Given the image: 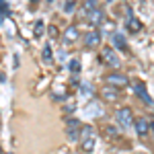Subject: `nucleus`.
<instances>
[{"label": "nucleus", "mask_w": 154, "mask_h": 154, "mask_svg": "<svg viewBox=\"0 0 154 154\" xmlns=\"http://www.w3.org/2000/svg\"><path fill=\"white\" fill-rule=\"evenodd\" d=\"M107 2H113V0H107Z\"/></svg>", "instance_id": "aec40b11"}, {"label": "nucleus", "mask_w": 154, "mask_h": 154, "mask_svg": "<svg viewBox=\"0 0 154 154\" xmlns=\"http://www.w3.org/2000/svg\"><path fill=\"white\" fill-rule=\"evenodd\" d=\"M74 6H76V0H66L64 2V12H72Z\"/></svg>", "instance_id": "2eb2a0df"}, {"label": "nucleus", "mask_w": 154, "mask_h": 154, "mask_svg": "<svg viewBox=\"0 0 154 154\" xmlns=\"http://www.w3.org/2000/svg\"><path fill=\"white\" fill-rule=\"evenodd\" d=\"M115 119H117V123L121 128H131L134 125V111H131V107H119L117 111H115Z\"/></svg>", "instance_id": "7ed1b4c3"}, {"label": "nucleus", "mask_w": 154, "mask_h": 154, "mask_svg": "<svg viewBox=\"0 0 154 154\" xmlns=\"http://www.w3.org/2000/svg\"><path fill=\"white\" fill-rule=\"evenodd\" d=\"M80 70V62L78 60H72L70 62V72H78Z\"/></svg>", "instance_id": "f3484780"}, {"label": "nucleus", "mask_w": 154, "mask_h": 154, "mask_svg": "<svg viewBox=\"0 0 154 154\" xmlns=\"http://www.w3.org/2000/svg\"><path fill=\"white\" fill-rule=\"evenodd\" d=\"M80 146H82L84 152H93L95 150V144H97V136L95 131H93V128L91 125H82V130H80Z\"/></svg>", "instance_id": "f03ea898"}, {"label": "nucleus", "mask_w": 154, "mask_h": 154, "mask_svg": "<svg viewBox=\"0 0 154 154\" xmlns=\"http://www.w3.org/2000/svg\"><path fill=\"white\" fill-rule=\"evenodd\" d=\"M134 130L138 136H146L148 131H150V123H148V119L146 117H136L134 119Z\"/></svg>", "instance_id": "1a4fd4ad"}, {"label": "nucleus", "mask_w": 154, "mask_h": 154, "mask_svg": "<svg viewBox=\"0 0 154 154\" xmlns=\"http://www.w3.org/2000/svg\"><path fill=\"white\" fill-rule=\"evenodd\" d=\"M111 41H113V48L119 49V51H128V39L121 35V33H113L111 35Z\"/></svg>", "instance_id": "9b49d317"}, {"label": "nucleus", "mask_w": 154, "mask_h": 154, "mask_svg": "<svg viewBox=\"0 0 154 154\" xmlns=\"http://www.w3.org/2000/svg\"><path fill=\"white\" fill-rule=\"evenodd\" d=\"M128 29H131V33H136V31L142 29V23H140L136 17H130V19H128Z\"/></svg>", "instance_id": "ddd939ff"}, {"label": "nucleus", "mask_w": 154, "mask_h": 154, "mask_svg": "<svg viewBox=\"0 0 154 154\" xmlns=\"http://www.w3.org/2000/svg\"><path fill=\"white\" fill-rule=\"evenodd\" d=\"M99 60L105 64V66H109V68H113V70H117L119 68V56L117 51H115V48H111V45H105V48H101V51H99Z\"/></svg>", "instance_id": "f257e3e1"}, {"label": "nucleus", "mask_w": 154, "mask_h": 154, "mask_svg": "<svg viewBox=\"0 0 154 154\" xmlns=\"http://www.w3.org/2000/svg\"><path fill=\"white\" fill-rule=\"evenodd\" d=\"M134 93L142 99L144 103H148V105H152V99H150V95L146 93V86H144V82H136L134 84Z\"/></svg>", "instance_id": "f8f14e48"}, {"label": "nucleus", "mask_w": 154, "mask_h": 154, "mask_svg": "<svg viewBox=\"0 0 154 154\" xmlns=\"http://www.w3.org/2000/svg\"><path fill=\"white\" fill-rule=\"evenodd\" d=\"M105 82L109 86H115V88H123V86H128L130 84V78L125 76V74H121V72H109L105 76Z\"/></svg>", "instance_id": "20e7f679"}, {"label": "nucleus", "mask_w": 154, "mask_h": 154, "mask_svg": "<svg viewBox=\"0 0 154 154\" xmlns=\"http://www.w3.org/2000/svg\"><path fill=\"white\" fill-rule=\"evenodd\" d=\"M0 154H2V148H0Z\"/></svg>", "instance_id": "412c9836"}, {"label": "nucleus", "mask_w": 154, "mask_h": 154, "mask_svg": "<svg viewBox=\"0 0 154 154\" xmlns=\"http://www.w3.org/2000/svg\"><path fill=\"white\" fill-rule=\"evenodd\" d=\"M41 58H43V62H51L54 51H51V48H49V45H45V48H43V56H41Z\"/></svg>", "instance_id": "4468645a"}, {"label": "nucleus", "mask_w": 154, "mask_h": 154, "mask_svg": "<svg viewBox=\"0 0 154 154\" xmlns=\"http://www.w3.org/2000/svg\"><path fill=\"white\" fill-rule=\"evenodd\" d=\"M78 37H80V29H78L76 25H70V27H66V31L62 33V43H64V45L76 43Z\"/></svg>", "instance_id": "423d86ee"}, {"label": "nucleus", "mask_w": 154, "mask_h": 154, "mask_svg": "<svg viewBox=\"0 0 154 154\" xmlns=\"http://www.w3.org/2000/svg\"><path fill=\"white\" fill-rule=\"evenodd\" d=\"M101 97L105 99V101H109V103H113V101H119V88H115V86H109V84H105L103 88H101Z\"/></svg>", "instance_id": "0eeeda50"}, {"label": "nucleus", "mask_w": 154, "mask_h": 154, "mask_svg": "<svg viewBox=\"0 0 154 154\" xmlns=\"http://www.w3.org/2000/svg\"><path fill=\"white\" fill-rule=\"evenodd\" d=\"M41 35H43V23L37 21V25H35V37H41Z\"/></svg>", "instance_id": "dca6fc26"}, {"label": "nucleus", "mask_w": 154, "mask_h": 154, "mask_svg": "<svg viewBox=\"0 0 154 154\" xmlns=\"http://www.w3.org/2000/svg\"><path fill=\"white\" fill-rule=\"evenodd\" d=\"M107 131H109V136H117V130H115V128H111V125L107 128Z\"/></svg>", "instance_id": "a211bd4d"}, {"label": "nucleus", "mask_w": 154, "mask_h": 154, "mask_svg": "<svg viewBox=\"0 0 154 154\" xmlns=\"http://www.w3.org/2000/svg\"><path fill=\"white\" fill-rule=\"evenodd\" d=\"M84 21H86L88 25H93V27H99V25L105 21V11H103V8H95V11L91 12Z\"/></svg>", "instance_id": "6e6552de"}, {"label": "nucleus", "mask_w": 154, "mask_h": 154, "mask_svg": "<svg viewBox=\"0 0 154 154\" xmlns=\"http://www.w3.org/2000/svg\"><path fill=\"white\" fill-rule=\"evenodd\" d=\"M95 8H99V0H82V6H80V17H82V19H86V17L95 11Z\"/></svg>", "instance_id": "9d476101"}, {"label": "nucleus", "mask_w": 154, "mask_h": 154, "mask_svg": "<svg viewBox=\"0 0 154 154\" xmlns=\"http://www.w3.org/2000/svg\"><path fill=\"white\" fill-rule=\"evenodd\" d=\"M101 43H103V33H101V29H93V31H88V33L84 35V45L88 49H99Z\"/></svg>", "instance_id": "39448f33"}, {"label": "nucleus", "mask_w": 154, "mask_h": 154, "mask_svg": "<svg viewBox=\"0 0 154 154\" xmlns=\"http://www.w3.org/2000/svg\"><path fill=\"white\" fill-rule=\"evenodd\" d=\"M150 131L154 134V121H150Z\"/></svg>", "instance_id": "6ab92c4d"}]
</instances>
